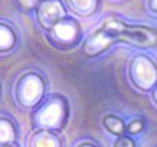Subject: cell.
<instances>
[{"mask_svg": "<svg viewBox=\"0 0 157 147\" xmlns=\"http://www.w3.org/2000/svg\"><path fill=\"white\" fill-rule=\"evenodd\" d=\"M142 127H144L142 121H140V120H135V121H132V122L128 125L127 131L131 132V133H139V132L142 130Z\"/></svg>", "mask_w": 157, "mask_h": 147, "instance_id": "5", "label": "cell"}, {"mask_svg": "<svg viewBox=\"0 0 157 147\" xmlns=\"http://www.w3.org/2000/svg\"><path fill=\"white\" fill-rule=\"evenodd\" d=\"M113 147H135V142L126 136H122L113 143Z\"/></svg>", "mask_w": 157, "mask_h": 147, "instance_id": "4", "label": "cell"}, {"mask_svg": "<svg viewBox=\"0 0 157 147\" xmlns=\"http://www.w3.org/2000/svg\"><path fill=\"white\" fill-rule=\"evenodd\" d=\"M92 46L101 52L113 41H126L132 45L148 48L157 45V30L140 25H127L120 20H107L90 37Z\"/></svg>", "mask_w": 157, "mask_h": 147, "instance_id": "1", "label": "cell"}, {"mask_svg": "<svg viewBox=\"0 0 157 147\" xmlns=\"http://www.w3.org/2000/svg\"><path fill=\"white\" fill-rule=\"evenodd\" d=\"M104 126L115 135H121L126 130L125 122L120 117H116L113 115H107L106 117H104Z\"/></svg>", "mask_w": 157, "mask_h": 147, "instance_id": "2", "label": "cell"}, {"mask_svg": "<svg viewBox=\"0 0 157 147\" xmlns=\"http://www.w3.org/2000/svg\"><path fill=\"white\" fill-rule=\"evenodd\" d=\"M78 147H96V146H94V145H91V143H84V145L78 146Z\"/></svg>", "mask_w": 157, "mask_h": 147, "instance_id": "7", "label": "cell"}, {"mask_svg": "<svg viewBox=\"0 0 157 147\" xmlns=\"http://www.w3.org/2000/svg\"><path fill=\"white\" fill-rule=\"evenodd\" d=\"M150 6H152V9L157 11V2H153V3H150Z\"/></svg>", "mask_w": 157, "mask_h": 147, "instance_id": "6", "label": "cell"}, {"mask_svg": "<svg viewBox=\"0 0 157 147\" xmlns=\"http://www.w3.org/2000/svg\"><path fill=\"white\" fill-rule=\"evenodd\" d=\"M2 49L3 50H8L13 46L14 44V33L10 28L4 26V24L2 25Z\"/></svg>", "mask_w": 157, "mask_h": 147, "instance_id": "3", "label": "cell"}]
</instances>
